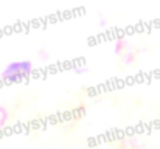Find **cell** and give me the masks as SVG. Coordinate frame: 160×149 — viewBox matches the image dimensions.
<instances>
[{
  "mask_svg": "<svg viewBox=\"0 0 160 149\" xmlns=\"http://www.w3.org/2000/svg\"><path fill=\"white\" fill-rule=\"evenodd\" d=\"M33 70V64L30 61H16V62H9L3 72H2V78L8 82H16L20 81L23 78H27Z\"/></svg>",
  "mask_w": 160,
  "mask_h": 149,
  "instance_id": "6da1fadb",
  "label": "cell"
},
{
  "mask_svg": "<svg viewBox=\"0 0 160 149\" xmlns=\"http://www.w3.org/2000/svg\"><path fill=\"white\" fill-rule=\"evenodd\" d=\"M124 47H126V44H124V41H118V42L115 44V51H117V53L120 54V53L123 51V48H124Z\"/></svg>",
  "mask_w": 160,
  "mask_h": 149,
  "instance_id": "7a4b0ae2",
  "label": "cell"
}]
</instances>
